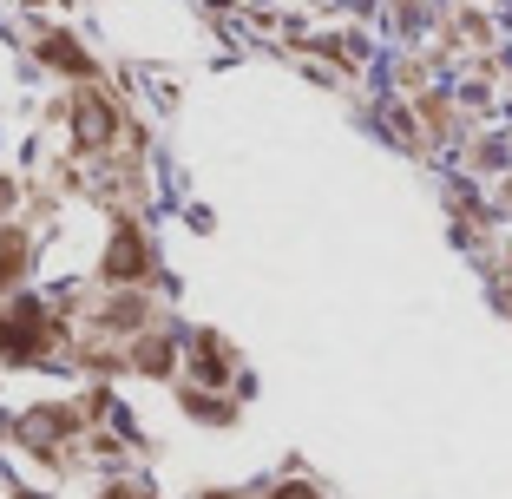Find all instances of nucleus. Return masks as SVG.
<instances>
[{"instance_id": "f257e3e1", "label": "nucleus", "mask_w": 512, "mask_h": 499, "mask_svg": "<svg viewBox=\"0 0 512 499\" xmlns=\"http://www.w3.org/2000/svg\"><path fill=\"white\" fill-rule=\"evenodd\" d=\"M106 276L112 283H138V276H145V243H138V230H119V237H112Z\"/></svg>"}, {"instance_id": "f03ea898", "label": "nucleus", "mask_w": 512, "mask_h": 499, "mask_svg": "<svg viewBox=\"0 0 512 499\" xmlns=\"http://www.w3.org/2000/svg\"><path fill=\"white\" fill-rule=\"evenodd\" d=\"M20 270H27V237L20 230H0V289H14Z\"/></svg>"}, {"instance_id": "7ed1b4c3", "label": "nucleus", "mask_w": 512, "mask_h": 499, "mask_svg": "<svg viewBox=\"0 0 512 499\" xmlns=\"http://www.w3.org/2000/svg\"><path fill=\"white\" fill-rule=\"evenodd\" d=\"M112 132V119H106V106H99V99H86V106H79V138H86V145H99V138Z\"/></svg>"}, {"instance_id": "20e7f679", "label": "nucleus", "mask_w": 512, "mask_h": 499, "mask_svg": "<svg viewBox=\"0 0 512 499\" xmlns=\"http://www.w3.org/2000/svg\"><path fill=\"white\" fill-rule=\"evenodd\" d=\"M197 368H204V381H224V348H217V335H197Z\"/></svg>"}, {"instance_id": "39448f33", "label": "nucleus", "mask_w": 512, "mask_h": 499, "mask_svg": "<svg viewBox=\"0 0 512 499\" xmlns=\"http://www.w3.org/2000/svg\"><path fill=\"white\" fill-rule=\"evenodd\" d=\"M46 60H53V66H66V73H92V66H86V53H79L73 40H46Z\"/></svg>"}, {"instance_id": "423d86ee", "label": "nucleus", "mask_w": 512, "mask_h": 499, "mask_svg": "<svg viewBox=\"0 0 512 499\" xmlns=\"http://www.w3.org/2000/svg\"><path fill=\"white\" fill-rule=\"evenodd\" d=\"M7 197H14V191H7V184H0V204H7Z\"/></svg>"}]
</instances>
